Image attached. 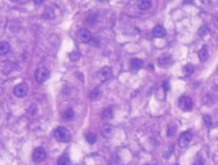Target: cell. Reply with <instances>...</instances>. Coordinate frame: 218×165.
Masks as SVG:
<instances>
[{
  "label": "cell",
  "mask_w": 218,
  "mask_h": 165,
  "mask_svg": "<svg viewBox=\"0 0 218 165\" xmlns=\"http://www.w3.org/2000/svg\"><path fill=\"white\" fill-rule=\"evenodd\" d=\"M54 137L58 142L68 143L72 139V135L67 128L64 126H59L54 132Z\"/></svg>",
  "instance_id": "cell-1"
},
{
  "label": "cell",
  "mask_w": 218,
  "mask_h": 165,
  "mask_svg": "<svg viewBox=\"0 0 218 165\" xmlns=\"http://www.w3.org/2000/svg\"><path fill=\"white\" fill-rule=\"evenodd\" d=\"M29 91V86L26 82H22L14 87L13 94L18 98H23L27 96Z\"/></svg>",
  "instance_id": "cell-2"
},
{
  "label": "cell",
  "mask_w": 218,
  "mask_h": 165,
  "mask_svg": "<svg viewBox=\"0 0 218 165\" xmlns=\"http://www.w3.org/2000/svg\"><path fill=\"white\" fill-rule=\"evenodd\" d=\"M50 77V73L47 68H40L37 69L36 73H35V80L38 83H44Z\"/></svg>",
  "instance_id": "cell-3"
},
{
  "label": "cell",
  "mask_w": 218,
  "mask_h": 165,
  "mask_svg": "<svg viewBox=\"0 0 218 165\" xmlns=\"http://www.w3.org/2000/svg\"><path fill=\"white\" fill-rule=\"evenodd\" d=\"M179 106L182 111L189 112L192 109L193 102L190 98H189L187 96H182L179 100Z\"/></svg>",
  "instance_id": "cell-4"
},
{
  "label": "cell",
  "mask_w": 218,
  "mask_h": 165,
  "mask_svg": "<svg viewBox=\"0 0 218 165\" xmlns=\"http://www.w3.org/2000/svg\"><path fill=\"white\" fill-rule=\"evenodd\" d=\"M46 158V151L43 147L36 148L33 152V160L35 163H40Z\"/></svg>",
  "instance_id": "cell-5"
},
{
  "label": "cell",
  "mask_w": 218,
  "mask_h": 165,
  "mask_svg": "<svg viewBox=\"0 0 218 165\" xmlns=\"http://www.w3.org/2000/svg\"><path fill=\"white\" fill-rule=\"evenodd\" d=\"M76 36H77L78 40H80L81 42H84V43H87V42L90 41L91 38H92L91 33L85 28L80 29L76 33Z\"/></svg>",
  "instance_id": "cell-6"
},
{
  "label": "cell",
  "mask_w": 218,
  "mask_h": 165,
  "mask_svg": "<svg viewBox=\"0 0 218 165\" xmlns=\"http://www.w3.org/2000/svg\"><path fill=\"white\" fill-rule=\"evenodd\" d=\"M192 137H193V135L190 132H185L182 133L178 139L179 145L180 147L187 146L192 140Z\"/></svg>",
  "instance_id": "cell-7"
},
{
  "label": "cell",
  "mask_w": 218,
  "mask_h": 165,
  "mask_svg": "<svg viewBox=\"0 0 218 165\" xmlns=\"http://www.w3.org/2000/svg\"><path fill=\"white\" fill-rule=\"evenodd\" d=\"M99 79L102 81H105L112 77V69L108 67H104L100 70L99 73Z\"/></svg>",
  "instance_id": "cell-8"
},
{
  "label": "cell",
  "mask_w": 218,
  "mask_h": 165,
  "mask_svg": "<svg viewBox=\"0 0 218 165\" xmlns=\"http://www.w3.org/2000/svg\"><path fill=\"white\" fill-rule=\"evenodd\" d=\"M166 35V31L162 26H157L153 30V35L156 38H162Z\"/></svg>",
  "instance_id": "cell-9"
},
{
  "label": "cell",
  "mask_w": 218,
  "mask_h": 165,
  "mask_svg": "<svg viewBox=\"0 0 218 165\" xmlns=\"http://www.w3.org/2000/svg\"><path fill=\"white\" fill-rule=\"evenodd\" d=\"M113 127L109 125H105L103 128H102V131H101V133L103 135V137L105 138H110L113 135Z\"/></svg>",
  "instance_id": "cell-10"
},
{
  "label": "cell",
  "mask_w": 218,
  "mask_h": 165,
  "mask_svg": "<svg viewBox=\"0 0 218 165\" xmlns=\"http://www.w3.org/2000/svg\"><path fill=\"white\" fill-rule=\"evenodd\" d=\"M131 66L133 70L138 71L143 66V61L139 59H134L131 61Z\"/></svg>",
  "instance_id": "cell-11"
},
{
  "label": "cell",
  "mask_w": 218,
  "mask_h": 165,
  "mask_svg": "<svg viewBox=\"0 0 218 165\" xmlns=\"http://www.w3.org/2000/svg\"><path fill=\"white\" fill-rule=\"evenodd\" d=\"M172 63L171 56H162L158 59V64L162 67H167Z\"/></svg>",
  "instance_id": "cell-12"
},
{
  "label": "cell",
  "mask_w": 218,
  "mask_h": 165,
  "mask_svg": "<svg viewBox=\"0 0 218 165\" xmlns=\"http://www.w3.org/2000/svg\"><path fill=\"white\" fill-rule=\"evenodd\" d=\"M10 51V45L6 41L0 42V55L7 54Z\"/></svg>",
  "instance_id": "cell-13"
},
{
  "label": "cell",
  "mask_w": 218,
  "mask_h": 165,
  "mask_svg": "<svg viewBox=\"0 0 218 165\" xmlns=\"http://www.w3.org/2000/svg\"><path fill=\"white\" fill-rule=\"evenodd\" d=\"M198 59H200L201 62H205L208 59V51L206 47L202 48L199 51H198Z\"/></svg>",
  "instance_id": "cell-14"
},
{
  "label": "cell",
  "mask_w": 218,
  "mask_h": 165,
  "mask_svg": "<svg viewBox=\"0 0 218 165\" xmlns=\"http://www.w3.org/2000/svg\"><path fill=\"white\" fill-rule=\"evenodd\" d=\"M70 164H71V160L66 154L61 155L59 158L58 159V165H70Z\"/></svg>",
  "instance_id": "cell-15"
},
{
  "label": "cell",
  "mask_w": 218,
  "mask_h": 165,
  "mask_svg": "<svg viewBox=\"0 0 218 165\" xmlns=\"http://www.w3.org/2000/svg\"><path fill=\"white\" fill-rule=\"evenodd\" d=\"M1 63L3 65V67H2V72L4 73V74H8L12 71V66H13L12 63L7 61V62H3Z\"/></svg>",
  "instance_id": "cell-16"
},
{
  "label": "cell",
  "mask_w": 218,
  "mask_h": 165,
  "mask_svg": "<svg viewBox=\"0 0 218 165\" xmlns=\"http://www.w3.org/2000/svg\"><path fill=\"white\" fill-rule=\"evenodd\" d=\"M151 1H148V0H142V1H139V4L138 6L140 9L142 10H147L148 9L149 7H151Z\"/></svg>",
  "instance_id": "cell-17"
},
{
  "label": "cell",
  "mask_w": 218,
  "mask_h": 165,
  "mask_svg": "<svg viewBox=\"0 0 218 165\" xmlns=\"http://www.w3.org/2000/svg\"><path fill=\"white\" fill-rule=\"evenodd\" d=\"M81 54L80 53L78 50H74L72 53H69V59L72 62H76L80 59Z\"/></svg>",
  "instance_id": "cell-18"
},
{
  "label": "cell",
  "mask_w": 218,
  "mask_h": 165,
  "mask_svg": "<svg viewBox=\"0 0 218 165\" xmlns=\"http://www.w3.org/2000/svg\"><path fill=\"white\" fill-rule=\"evenodd\" d=\"M193 73V66L190 63H188L183 67V73L186 77H190Z\"/></svg>",
  "instance_id": "cell-19"
},
{
  "label": "cell",
  "mask_w": 218,
  "mask_h": 165,
  "mask_svg": "<svg viewBox=\"0 0 218 165\" xmlns=\"http://www.w3.org/2000/svg\"><path fill=\"white\" fill-rule=\"evenodd\" d=\"M85 138L86 140H87L89 144H93V143L96 142V140H97V136H96V134L93 133V132H88V133L86 134Z\"/></svg>",
  "instance_id": "cell-20"
},
{
  "label": "cell",
  "mask_w": 218,
  "mask_h": 165,
  "mask_svg": "<svg viewBox=\"0 0 218 165\" xmlns=\"http://www.w3.org/2000/svg\"><path fill=\"white\" fill-rule=\"evenodd\" d=\"M113 110L110 108H105L102 112V117L103 119H111L113 118Z\"/></svg>",
  "instance_id": "cell-21"
},
{
  "label": "cell",
  "mask_w": 218,
  "mask_h": 165,
  "mask_svg": "<svg viewBox=\"0 0 218 165\" xmlns=\"http://www.w3.org/2000/svg\"><path fill=\"white\" fill-rule=\"evenodd\" d=\"M96 21H97V15L94 13L90 14L87 18H86V23L88 24V25H89V26H93V25H94L95 24V22H96Z\"/></svg>",
  "instance_id": "cell-22"
},
{
  "label": "cell",
  "mask_w": 218,
  "mask_h": 165,
  "mask_svg": "<svg viewBox=\"0 0 218 165\" xmlns=\"http://www.w3.org/2000/svg\"><path fill=\"white\" fill-rule=\"evenodd\" d=\"M74 117H75V112L73 111L72 108H68L67 110H66V112H64V115H63V118L66 120L73 119Z\"/></svg>",
  "instance_id": "cell-23"
},
{
  "label": "cell",
  "mask_w": 218,
  "mask_h": 165,
  "mask_svg": "<svg viewBox=\"0 0 218 165\" xmlns=\"http://www.w3.org/2000/svg\"><path fill=\"white\" fill-rule=\"evenodd\" d=\"M167 136L169 137H172V136H174L176 135V127L173 124H170L167 127Z\"/></svg>",
  "instance_id": "cell-24"
},
{
  "label": "cell",
  "mask_w": 218,
  "mask_h": 165,
  "mask_svg": "<svg viewBox=\"0 0 218 165\" xmlns=\"http://www.w3.org/2000/svg\"><path fill=\"white\" fill-rule=\"evenodd\" d=\"M208 31H209V28L207 27V26H203V27L198 30V34L203 38V37H204L205 35H207Z\"/></svg>",
  "instance_id": "cell-25"
},
{
  "label": "cell",
  "mask_w": 218,
  "mask_h": 165,
  "mask_svg": "<svg viewBox=\"0 0 218 165\" xmlns=\"http://www.w3.org/2000/svg\"><path fill=\"white\" fill-rule=\"evenodd\" d=\"M173 150H174V145H169V147L165 151L163 152V158H170V156L172 155V154L173 153Z\"/></svg>",
  "instance_id": "cell-26"
},
{
  "label": "cell",
  "mask_w": 218,
  "mask_h": 165,
  "mask_svg": "<svg viewBox=\"0 0 218 165\" xmlns=\"http://www.w3.org/2000/svg\"><path fill=\"white\" fill-rule=\"evenodd\" d=\"M99 95H100V92H99V89H94V90H93L91 93H90V94H89V97H90V99H93V100H94V99H97L99 97Z\"/></svg>",
  "instance_id": "cell-27"
},
{
  "label": "cell",
  "mask_w": 218,
  "mask_h": 165,
  "mask_svg": "<svg viewBox=\"0 0 218 165\" xmlns=\"http://www.w3.org/2000/svg\"><path fill=\"white\" fill-rule=\"evenodd\" d=\"M203 118V121H204L205 125L207 126H210L212 124V120H211V116H209V115H204Z\"/></svg>",
  "instance_id": "cell-28"
},
{
  "label": "cell",
  "mask_w": 218,
  "mask_h": 165,
  "mask_svg": "<svg viewBox=\"0 0 218 165\" xmlns=\"http://www.w3.org/2000/svg\"><path fill=\"white\" fill-rule=\"evenodd\" d=\"M163 88H164L165 90H169L170 86H169L168 81H164V82H163Z\"/></svg>",
  "instance_id": "cell-29"
},
{
  "label": "cell",
  "mask_w": 218,
  "mask_h": 165,
  "mask_svg": "<svg viewBox=\"0 0 218 165\" xmlns=\"http://www.w3.org/2000/svg\"><path fill=\"white\" fill-rule=\"evenodd\" d=\"M34 3H42L43 1H39V2H38V1H34Z\"/></svg>",
  "instance_id": "cell-30"
},
{
  "label": "cell",
  "mask_w": 218,
  "mask_h": 165,
  "mask_svg": "<svg viewBox=\"0 0 218 165\" xmlns=\"http://www.w3.org/2000/svg\"><path fill=\"white\" fill-rule=\"evenodd\" d=\"M145 165H152V164H145Z\"/></svg>",
  "instance_id": "cell-31"
}]
</instances>
